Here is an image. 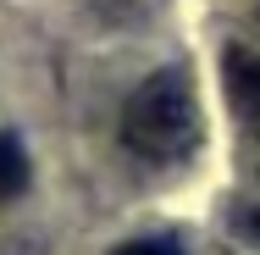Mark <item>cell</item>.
<instances>
[{
    "instance_id": "1",
    "label": "cell",
    "mask_w": 260,
    "mask_h": 255,
    "mask_svg": "<svg viewBox=\"0 0 260 255\" xmlns=\"http://www.w3.org/2000/svg\"><path fill=\"white\" fill-rule=\"evenodd\" d=\"M122 145L155 166H177L200 150V105L183 72H155L133 89L122 105Z\"/></svg>"
},
{
    "instance_id": "2",
    "label": "cell",
    "mask_w": 260,
    "mask_h": 255,
    "mask_svg": "<svg viewBox=\"0 0 260 255\" xmlns=\"http://www.w3.org/2000/svg\"><path fill=\"white\" fill-rule=\"evenodd\" d=\"M221 83H227V100H233V117L244 122V133L260 139V50L227 45V55H221Z\"/></svg>"
},
{
    "instance_id": "3",
    "label": "cell",
    "mask_w": 260,
    "mask_h": 255,
    "mask_svg": "<svg viewBox=\"0 0 260 255\" xmlns=\"http://www.w3.org/2000/svg\"><path fill=\"white\" fill-rule=\"evenodd\" d=\"M22 189H28V155H22V145L11 133H0V205L17 200Z\"/></svg>"
},
{
    "instance_id": "4",
    "label": "cell",
    "mask_w": 260,
    "mask_h": 255,
    "mask_svg": "<svg viewBox=\"0 0 260 255\" xmlns=\"http://www.w3.org/2000/svg\"><path fill=\"white\" fill-rule=\"evenodd\" d=\"M111 255H183V244L177 239H127L122 250H111Z\"/></svg>"
},
{
    "instance_id": "5",
    "label": "cell",
    "mask_w": 260,
    "mask_h": 255,
    "mask_svg": "<svg viewBox=\"0 0 260 255\" xmlns=\"http://www.w3.org/2000/svg\"><path fill=\"white\" fill-rule=\"evenodd\" d=\"M238 233H244L249 244H260V205H249V211H238Z\"/></svg>"
},
{
    "instance_id": "6",
    "label": "cell",
    "mask_w": 260,
    "mask_h": 255,
    "mask_svg": "<svg viewBox=\"0 0 260 255\" xmlns=\"http://www.w3.org/2000/svg\"><path fill=\"white\" fill-rule=\"evenodd\" d=\"M116 6H139V0H116Z\"/></svg>"
}]
</instances>
